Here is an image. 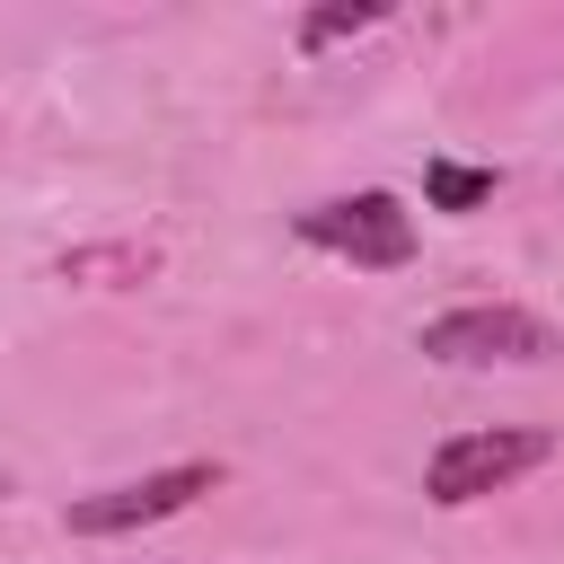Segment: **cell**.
Segmentation results:
<instances>
[{"mask_svg":"<svg viewBox=\"0 0 564 564\" xmlns=\"http://www.w3.org/2000/svg\"><path fill=\"white\" fill-rule=\"evenodd\" d=\"M546 458H555V441H546V432H511V423H494V432H458V441H441V449H432L423 494L458 511V502L502 494L511 476H529V467H546Z\"/></svg>","mask_w":564,"mask_h":564,"instance_id":"1","label":"cell"},{"mask_svg":"<svg viewBox=\"0 0 564 564\" xmlns=\"http://www.w3.org/2000/svg\"><path fill=\"white\" fill-rule=\"evenodd\" d=\"M423 352L432 361H458V370H476V361H546L555 335H546V317H529L511 300H476V308L432 317L423 326Z\"/></svg>","mask_w":564,"mask_h":564,"instance_id":"2","label":"cell"},{"mask_svg":"<svg viewBox=\"0 0 564 564\" xmlns=\"http://www.w3.org/2000/svg\"><path fill=\"white\" fill-rule=\"evenodd\" d=\"M300 238L326 247V256H352V264H370V273H388V264L414 256V220L397 212V194H344V203H317V212H300Z\"/></svg>","mask_w":564,"mask_h":564,"instance_id":"3","label":"cell"},{"mask_svg":"<svg viewBox=\"0 0 564 564\" xmlns=\"http://www.w3.org/2000/svg\"><path fill=\"white\" fill-rule=\"evenodd\" d=\"M212 485H220V467H212V458L159 467V476H141V485H115V494L70 502V538H123V529H150V520L185 511V502H194V494H212Z\"/></svg>","mask_w":564,"mask_h":564,"instance_id":"4","label":"cell"},{"mask_svg":"<svg viewBox=\"0 0 564 564\" xmlns=\"http://www.w3.org/2000/svg\"><path fill=\"white\" fill-rule=\"evenodd\" d=\"M423 194H432V212H476V203H494V167L432 159V167H423Z\"/></svg>","mask_w":564,"mask_h":564,"instance_id":"5","label":"cell"},{"mask_svg":"<svg viewBox=\"0 0 564 564\" xmlns=\"http://www.w3.org/2000/svg\"><path fill=\"white\" fill-rule=\"evenodd\" d=\"M361 26H379V0H344V9H308V18H300V44L317 53V44H335V35H361Z\"/></svg>","mask_w":564,"mask_h":564,"instance_id":"6","label":"cell"},{"mask_svg":"<svg viewBox=\"0 0 564 564\" xmlns=\"http://www.w3.org/2000/svg\"><path fill=\"white\" fill-rule=\"evenodd\" d=\"M62 273H123V282H141V273H150V256H132V247H106V256H62Z\"/></svg>","mask_w":564,"mask_h":564,"instance_id":"7","label":"cell"},{"mask_svg":"<svg viewBox=\"0 0 564 564\" xmlns=\"http://www.w3.org/2000/svg\"><path fill=\"white\" fill-rule=\"evenodd\" d=\"M0 494H9V476H0Z\"/></svg>","mask_w":564,"mask_h":564,"instance_id":"8","label":"cell"}]
</instances>
